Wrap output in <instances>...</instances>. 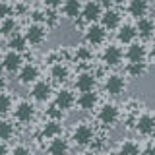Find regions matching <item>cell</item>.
<instances>
[{
    "label": "cell",
    "mask_w": 155,
    "mask_h": 155,
    "mask_svg": "<svg viewBox=\"0 0 155 155\" xmlns=\"http://www.w3.org/2000/svg\"><path fill=\"white\" fill-rule=\"evenodd\" d=\"M136 128H138L140 134H153L155 130V118L151 114H142L136 122Z\"/></svg>",
    "instance_id": "obj_11"
},
{
    "label": "cell",
    "mask_w": 155,
    "mask_h": 155,
    "mask_svg": "<svg viewBox=\"0 0 155 155\" xmlns=\"http://www.w3.org/2000/svg\"><path fill=\"white\" fill-rule=\"evenodd\" d=\"M128 12L136 18H145V12H147V0H130L128 4Z\"/></svg>",
    "instance_id": "obj_15"
},
{
    "label": "cell",
    "mask_w": 155,
    "mask_h": 155,
    "mask_svg": "<svg viewBox=\"0 0 155 155\" xmlns=\"http://www.w3.org/2000/svg\"><path fill=\"white\" fill-rule=\"evenodd\" d=\"M105 39V27L103 25H89L85 31V41L89 45H99Z\"/></svg>",
    "instance_id": "obj_6"
},
{
    "label": "cell",
    "mask_w": 155,
    "mask_h": 155,
    "mask_svg": "<svg viewBox=\"0 0 155 155\" xmlns=\"http://www.w3.org/2000/svg\"><path fill=\"white\" fill-rule=\"evenodd\" d=\"M143 70H145L143 62H138V64H130L128 66V74L130 76H140V74H143Z\"/></svg>",
    "instance_id": "obj_30"
},
{
    "label": "cell",
    "mask_w": 155,
    "mask_h": 155,
    "mask_svg": "<svg viewBox=\"0 0 155 155\" xmlns=\"http://www.w3.org/2000/svg\"><path fill=\"white\" fill-rule=\"evenodd\" d=\"M10 14H12V6L6 4V2H0V19L10 18Z\"/></svg>",
    "instance_id": "obj_31"
},
{
    "label": "cell",
    "mask_w": 155,
    "mask_h": 155,
    "mask_svg": "<svg viewBox=\"0 0 155 155\" xmlns=\"http://www.w3.org/2000/svg\"><path fill=\"white\" fill-rule=\"evenodd\" d=\"M136 31L143 37H149L151 33L155 31V23L151 18H140L138 19V25H136Z\"/></svg>",
    "instance_id": "obj_17"
},
{
    "label": "cell",
    "mask_w": 155,
    "mask_h": 155,
    "mask_svg": "<svg viewBox=\"0 0 155 155\" xmlns=\"http://www.w3.org/2000/svg\"><path fill=\"white\" fill-rule=\"evenodd\" d=\"M99 120L103 124H114L116 120H118V109H116L114 105H103L99 110Z\"/></svg>",
    "instance_id": "obj_5"
},
{
    "label": "cell",
    "mask_w": 155,
    "mask_h": 155,
    "mask_svg": "<svg viewBox=\"0 0 155 155\" xmlns=\"http://www.w3.org/2000/svg\"><path fill=\"white\" fill-rule=\"evenodd\" d=\"M12 107V99H10V95L6 93H0V114L8 113V109Z\"/></svg>",
    "instance_id": "obj_29"
},
{
    "label": "cell",
    "mask_w": 155,
    "mask_h": 155,
    "mask_svg": "<svg viewBox=\"0 0 155 155\" xmlns=\"http://www.w3.org/2000/svg\"><path fill=\"white\" fill-rule=\"evenodd\" d=\"M12 155H31V149L27 145H16L12 149Z\"/></svg>",
    "instance_id": "obj_32"
},
{
    "label": "cell",
    "mask_w": 155,
    "mask_h": 155,
    "mask_svg": "<svg viewBox=\"0 0 155 155\" xmlns=\"http://www.w3.org/2000/svg\"><path fill=\"white\" fill-rule=\"evenodd\" d=\"M51 76H52V80L62 81V80H66V76H68V68L62 66V64H54L52 70H51Z\"/></svg>",
    "instance_id": "obj_25"
},
{
    "label": "cell",
    "mask_w": 155,
    "mask_h": 155,
    "mask_svg": "<svg viewBox=\"0 0 155 155\" xmlns=\"http://www.w3.org/2000/svg\"><path fill=\"white\" fill-rule=\"evenodd\" d=\"M0 155H8V149H6V143L0 142Z\"/></svg>",
    "instance_id": "obj_35"
},
{
    "label": "cell",
    "mask_w": 155,
    "mask_h": 155,
    "mask_svg": "<svg viewBox=\"0 0 155 155\" xmlns=\"http://www.w3.org/2000/svg\"><path fill=\"white\" fill-rule=\"evenodd\" d=\"M45 4H47L48 8H56L58 4H60V0H45Z\"/></svg>",
    "instance_id": "obj_33"
},
{
    "label": "cell",
    "mask_w": 155,
    "mask_h": 155,
    "mask_svg": "<svg viewBox=\"0 0 155 155\" xmlns=\"http://www.w3.org/2000/svg\"><path fill=\"white\" fill-rule=\"evenodd\" d=\"M31 95H33V99H37V101H47L48 95H51V85H48L47 81H37V84L31 87Z\"/></svg>",
    "instance_id": "obj_13"
},
{
    "label": "cell",
    "mask_w": 155,
    "mask_h": 155,
    "mask_svg": "<svg viewBox=\"0 0 155 155\" xmlns=\"http://www.w3.org/2000/svg\"><path fill=\"white\" fill-rule=\"evenodd\" d=\"M118 12H114V10H107L105 14H101V23H103V27L105 29H113L118 25Z\"/></svg>",
    "instance_id": "obj_19"
},
{
    "label": "cell",
    "mask_w": 155,
    "mask_h": 155,
    "mask_svg": "<svg viewBox=\"0 0 155 155\" xmlns=\"http://www.w3.org/2000/svg\"><path fill=\"white\" fill-rule=\"evenodd\" d=\"M48 153L51 155H66L68 153V143L62 138H52L48 143Z\"/></svg>",
    "instance_id": "obj_16"
},
{
    "label": "cell",
    "mask_w": 155,
    "mask_h": 155,
    "mask_svg": "<svg viewBox=\"0 0 155 155\" xmlns=\"http://www.w3.org/2000/svg\"><path fill=\"white\" fill-rule=\"evenodd\" d=\"M2 87H4V80H2V78H0V89H2Z\"/></svg>",
    "instance_id": "obj_37"
},
{
    "label": "cell",
    "mask_w": 155,
    "mask_h": 155,
    "mask_svg": "<svg viewBox=\"0 0 155 155\" xmlns=\"http://www.w3.org/2000/svg\"><path fill=\"white\" fill-rule=\"evenodd\" d=\"M58 132H60V122H56V120L47 122L45 130H43V134H45L47 138H58Z\"/></svg>",
    "instance_id": "obj_24"
},
{
    "label": "cell",
    "mask_w": 155,
    "mask_h": 155,
    "mask_svg": "<svg viewBox=\"0 0 155 155\" xmlns=\"http://www.w3.org/2000/svg\"><path fill=\"white\" fill-rule=\"evenodd\" d=\"M74 103H76V97H74V93H72V91L60 89V91L56 93V107H58L60 110H68Z\"/></svg>",
    "instance_id": "obj_9"
},
{
    "label": "cell",
    "mask_w": 155,
    "mask_h": 155,
    "mask_svg": "<svg viewBox=\"0 0 155 155\" xmlns=\"http://www.w3.org/2000/svg\"><path fill=\"white\" fill-rule=\"evenodd\" d=\"M109 155H120V153H109Z\"/></svg>",
    "instance_id": "obj_39"
},
{
    "label": "cell",
    "mask_w": 155,
    "mask_h": 155,
    "mask_svg": "<svg viewBox=\"0 0 155 155\" xmlns=\"http://www.w3.org/2000/svg\"><path fill=\"white\" fill-rule=\"evenodd\" d=\"M91 140H93V130H91V126L89 124H78L76 128H74V142L76 143H80V145H85V143H89Z\"/></svg>",
    "instance_id": "obj_1"
},
{
    "label": "cell",
    "mask_w": 155,
    "mask_h": 155,
    "mask_svg": "<svg viewBox=\"0 0 155 155\" xmlns=\"http://www.w3.org/2000/svg\"><path fill=\"white\" fill-rule=\"evenodd\" d=\"M37 68L33 66V64H25V66H21V70H19V81L21 84H31V81H35V78H37Z\"/></svg>",
    "instance_id": "obj_18"
},
{
    "label": "cell",
    "mask_w": 155,
    "mask_h": 155,
    "mask_svg": "<svg viewBox=\"0 0 155 155\" xmlns=\"http://www.w3.org/2000/svg\"><path fill=\"white\" fill-rule=\"evenodd\" d=\"M143 56H145L143 45H140V43H130L128 51H126V58L130 60V64H138V62H143Z\"/></svg>",
    "instance_id": "obj_8"
},
{
    "label": "cell",
    "mask_w": 155,
    "mask_h": 155,
    "mask_svg": "<svg viewBox=\"0 0 155 155\" xmlns=\"http://www.w3.org/2000/svg\"><path fill=\"white\" fill-rule=\"evenodd\" d=\"M33 113H35V109H33L31 103H27V101H21V103L16 105V110H14V114H16V118L19 122H27V120H31Z\"/></svg>",
    "instance_id": "obj_7"
},
{
    "label": "cell",
    "mask_w": 155,
    "mask_h": 155,
    "mask_svg": "<svg viewBox=\"0 0 155 155\" xmlns=\"http://www.w3.org/2000/svg\"><path fill=\"white\" fill-rule=\"evenodd\" d=\"M120 155H140V145L134 140H124L120 143Z\"/></svg>",
    "instance_id": "obj_23"
},
{
    "label": "cell",
    "mask_w": 155,
    "mask_h": 155,
    "mask_svg": "<svg viewBox=\"0 0 155 155\" xmlns=\"http://www.w3.org/2000/svg\"><path fill=\"white\" fill-rule=\"evenodd\" d=\"M2 66L6 68V70H10V72H16L18 68H21V56H19V52L18 51H10L8 54L4 56Z\"/></svg>",
    "instance_id": "obj_14"
},
{
    "label": "cell",
    "mask_w": 155,
    "mask_h": 155,
    "mask_svg": "<svg viewBox=\"0 0 155 155\" xmlns=\"http://www.w3.org/2000/svg\"><path fill=\"white\" fill-rule=\"evenodd\" d=\"M95 103H97V95L93 91H85V93H81L78 97V105H80V109H84V110L93 109Z\"/></svg>",
    "instance_id": "obj_20"
},
{
    "label": "cell",
    "mask_w": 155,
    "mask_h": 155,
    "mask_svg": "<svg viewBox=\"0 0 155 155\" xmlns=\"http://www.w3.org/2000/svg\"><path fill=\"white\" fill-rule=\"evenodd\" d=\"M14 29H16V21H14L12 18H6V19H2V25H0V31H2L4 35H10V33H14Z\"/></svg>",
    "instance_id": "obj_28"
},
{
    "label": "cell",
    "mask_w": 155,
    "mask_h": 155,
    "mask_svg": "<svg viewBox=\"0 0 155 155\" xmlns=\"http://www.w3.org/2000/svg\"><path fill=\"white\" fill-rule=\"evenodd\" d=\"M120 60H122V51H120V47L116 45H109L103 51V62L109 66H118Z\"/></svg>",
    "instance_id": "obj_3"
},
{
    "label": "cell",
    "mask_w": 155,
    "mask_h": 155,
    "mask_svg": "<svg viewBox=\"0 0 155 155\" xmlns=\"http://www.w3.org/2000/svg\"><path fill=\"white\" fill-rule=\"evenodd\" d=\"M84 155H97L95 151H87V153H84Z\"/></svg>",
    "instance_id": "obj_38"
},
{
    "label": "cell",
    "mask_w": 155,
    "mask_h": 155,
    "mask_svg": "<svg viewBox=\"0 0 155 155\" xmlns=\"http://www.w3.org/2000/svg\"><path fill=\"white\" fill-rule=\"evenodd\" d=\"M105 87H107V91H109L110 95H120L122 89H124V80L120 76H116V74H110L107 78V81H105Z\"/></svg>",
    "instance_id": "obj_10"
},
{
    "label": "cell",
    "mask_w": 155,
    "mask_h": 155,
    "mask_svg": "<svg viewBox=\"0 0 155 155\" xmlns=\"http://www.w3.org/2000/svg\"><path fill=\"white\" fill-rule=\"evenodd\" d=\"M25 41L31 45H41L45 41V27L39 25V23H31L25 31Z\"/></svg>",
    "instance_id": "obj_2"
},
{
    "label": "cell",
    "mask_w": 155,
    "mask_h": 155,
    "mask_svg": "<svg viewBox=\"0 0 155 155\" xmlns=\"http://www.w3.org/2000/svg\"><path fill=\"white\" fill-rule=\"evenodd\" d=\"M97 4H99V6H107V8H109L110 4H113V0H97Z\"/></svg>",
    "instance_id": "obj_34"
},
{
    "label": "cell",
    "mask_w": 155,
    "mask_h": 155,
    "mask_svg": "<svg viewBox=\"0 0 155 155\" xmlns=\"http://www.w3.org/2000/svg\"><path fill=\"white\" fill-rule=\"evenodd\" d=\"M136 27L132 25H122L118 29V33H116V37H118V41L120 43H132V39L136 37Z\"/></svg>",
    "instance_id": "obj_22"
},
{
    "label": "cell",
    "mask_w": 155,
    "mask_h": 155,
    "mask_svg": "<svg viewBox=\"0 0 155 155\" xmlns=\"http://www.w3.org/2000/svg\"><path fill=\"white\" fill-rule=\"evenodd\" d=\"M62 12H64L66 18H76L78 14L81 12L80 0H66V2L62 4Z\"/></svg>",
    "instance_id": "obj_21"
},
{
    "label": "cell",
    "mask_w": 155,
    "mask_h": 155,
    "mask_svg": "<svg viewBox=\"0 0 155 155\" xmlns=\"http://www.w3.org/2000/svg\"><path fill=\"white\" fill-rule=\"evenodd\" d=\"M93 85H95V78H93V74H89V72H84V74L78 76L76 87L81 91V93H85V91H91V89H93Z\"/></svg>",
    "instance_id": "obj_12"
},
{
    "label": "cell",
    "mask_w": 155,
    "mask_h": 155,
    "mask_svg": "<svg viewBox=\"0 0 155 155\" xmlns=\"http://www.w3.org/2000/svg\"><path fill=\"white\" fill-rule=\"evenodd\" d=\"M153 138H155V130H153Z\"/></svg>",
    "instance_id": "obj_40"
},
{
    "label": "cell",
    "mask_w": 155,
    "mask_h": 155,
    "mask_svg": "<svg viewBox=\"0 0 155 155\" xmlns=\"http://www.w3.org/2000/svg\"><path fill=\"white\" fill-rule=\"evenodd\" d=\"M12 134H14V128H12V124L10 122H0V142H4V140H10L12 138Z\"/></svg>",
    "instance_id": "obj_27"
},
{
    "label": "cell",
    "mask_w": 155,
    "mask_h": 155,
    "mask_svg": "<svg viewBox=\"0 0 155 155\" xmlns=\"http://www.w3.org/2000/svg\"><path fill=\"white\" fill-rule=\"evenodd\" d=\"M149 54H151V60L155 62V43L151 45V51H149Z\"/></svg>",
    "instance_id": "obj_36"
},
{
    "label": "cell",
    "mask_w": 155,
    "mask_h": 155,
    "mask_svg": "<svg viewBox=\"0 0 155 155\" xmlns=\"http://www.w3.org/2000/svg\"><path fill=\"white\" fill-rule=\"evenodd\" d=\"M27 45L25 41V35H12V39H10V47H12V51H23Z\"/></svg>",
    "instance_id": "obj_26"
},
{
    "label": "cell",
    "mask_w": 155,
    "mask_h": 155,
    "mask_svg": "<svg viewBox=\"0 0 155 155\" xmlns=\"http://www.w3.org/2000/svg\"><path fill=\"white\" fill-rule=\"evenodd\" d=\"M99 16H101V6L97 4V0H87L84 4V8H81V18L85 21H93Z\"/></svg>",
    "instance_id": "obj_4"
}]
</instances>
